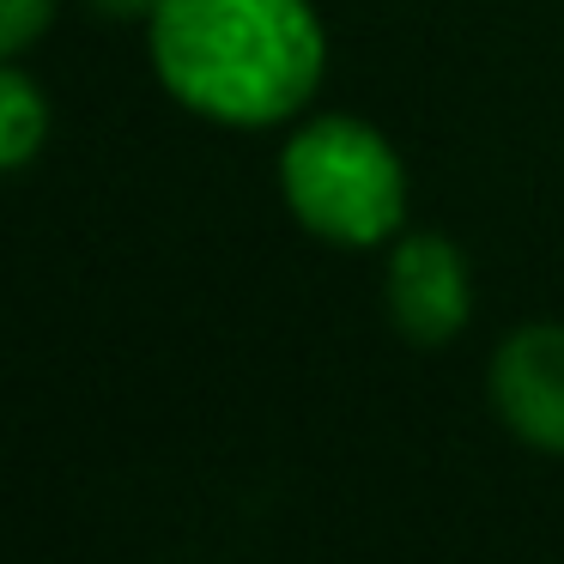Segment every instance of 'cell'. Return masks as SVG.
<instances>
[{
  "label": "cell",
  "instance_id": "obj_1",
  "mask_svg": "<svg viewBox=\"0 0 564 564\" xmlns=\"http://www.w3.org/2000/svg\"><path fill=\"white\" fill-rule=\"evenodd\" d=\"M147 37L164 91L225 128L297 116L328 62L310 0H159Z\"/></svg>",
  "mask_w": 564,
  "mask_h": 564
},
{
  "label": "cell",
  "instance_id": "obj_2",
  "mask_svg": "<svg viewBox=\"0 0 564 564\" xmlns=\"http://www.w3.org/2000/svg\"><path fill=\"white\" fill-rule=\"evenodd\" d=\"M280 188L304 231L346 249L389 243L406 219L401 159L377 128L352 116H316L297 128L280 159Z\"/></svg>",
  "mask_w": 564,
  "mask_h": 564
},
{
  "label": "cell",
  "instance_id": "obj_3",
  "mask_svg": "<svg viewBox=\"0 0 564 564\" xmlns=\"http://www.w3.org/2000/svg\"><path fill=\"white\" fill-rule=\"evenodd\" d=\"M486 394H491V413L528 449L564 455V328L558 322L516 328L486 370Z\"/></svg>",
  "mask_w": 564,
  "mask_h": 564
},
{
  "label": "cell",
  "instance_id": "obj_4",
  "mask_svg": "<svg viewBox=\"0 0 564 564\" xmlns=\"http://www.w3.org/2000/svg\"><path fill=\"white\" fill-rule=\"evenodd\" d=\"M382 297H389V322L419 346H443L449 334L467 328L474 310V285H467V261L449 237H394L389 268H382Z\"/></svg>",
  "mask_w": 564,
  "mask_h": 564
},
{
  "label": "cell",
  "instance_id": "obj_5",
  "mask_svg": "<svg viewBox=\"0 0 564 564\" xmlns=\"http://www.w3.org/2000/svg\"><path fill=\"white\" fill-rule=\"evenodd\" d=\"M50 140V104L19 67H0V171L31 164Z\"/></svg>",
  "mask_w": 564,
  "mask_h": 564
},
{
  "label": "cell",
  "instance_id": "obj_6",
  "mask_svg": "<svg viewBox=\"0 0 564 564\" xmlns=\"http://www.w3.org/2000/svg\"><path fill=\"white\" fill-rule=\"evenodd\" d=\"M50 19L55 0H0V55H19L25 43H37Z\"/></svg>",
  "mask_w": 564,
  "mask_h": 564
},
{
  "label": "cell",
  "instance_id": "obj_7",
  "mask_svg": "<svg viewBox=\"0 0 564 564\" xmlns=\"http://www.w3.org/2000/svg\"><path fill=\"white\" fill-rule=\"evenodd\" d=\"M159 0H98V13H152Z\"/></svg>",
  "mask_w": 564,
  "mask_h": 564
}]
</instances>
